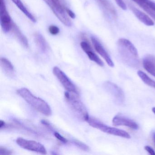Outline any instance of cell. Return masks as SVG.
Masks as SVG:
<instances>
[{"instance_id": "cell-1", "label": "cell", "mask_w": 155, "mask_h": 155, "mask_svg": "<svg viewBox=\"0 0 155 155\" xmlns=\"http://www.w3.org/2000/svg\"><path fill=\"white\" fill-rule=\"evenodd\" d=\"M17 93L38 112L46 116H50L52 114V110L49 104L42 99L33 95L28 88L19 89Z\"/></svg>"}, {"instance_id": "cell-2", "label": "cell", "mask_w": 155, "mask_h": 155, "mask_svg": "<svg viewBox=\"0 0 155 155\" xmlns=\"http://www.w3.org/2000/svg\"><path fill=\"white\" fill-rule=\"evenodd\" d=\"M64 95L67 102L72 110L87 121L89 118V116L86 107L79 99L78 94L66 91Z\"/></svg>"}, {"instance_id": "cell-3", "label": "cell", "mask_w": 155, "mask_h": 155, "mask_svg": "<svg viewBox=\"0 0 155 155\" xmlns=\"http://www.w3.org/2000/svg\"><path fill=\"white\" fill-rule=\"evenodd\" d=\"M87 122L91 127L97 129L107 134H110L113 136H117L125 138H130V136L127 131L122 130L113 127L107 126L101 121L96 119L89 117Z\"/></svg>"}, {"instance_id": "cell-4", "label": "cell", "mask_w": 155, "mask_h": 155, "mask_svg": "<svg viewBox=\"0 0 155 155\" xmlns=\"http://www.w3.org/2000/svg\"><path fill=\"white\" fill-rule=\"evenodd\" d=\"M53 12L60 21L67 27H71V21L67 15V12L61 3L60 0H43Z\"/></svg>"}, {"instance_id": "cell-5", "label": "cell", "mask_w": 155, "mask_h": 155, "mask_svg": "<svg viewBox=\"0 0 155 155\" xmlns=\"http://www.w3.org/2000/svg\"><path fill=\"white\" fill-rule=\"evenodd\" d=\"M16 143L21 147L24 149L34 151L43 155L47 154V150L45 147L38 141L29 140L23 138L19 137L16 140Z\"/></svg>"}, {"instance_id": "cell-6", "label": "cell", "mask_w": 155, "mask_h": 155, "mask_svg": "<svg viewBox=\"0 0 155 155\" xmlns=\"http://www.w3.org/2000/svg\"><path fill=\"white\" fill-rule=\"evenodd\" d=\"M52 72L67 91L79 95L78 91L76 86L58 67H54Z\"/></svg>"}, {"instance_id": "cell-7", "label": "cell", "mask_w": 155, "mask_h": 155, "mask_svg": "<svg viewBox=\"0 0 155 155\" xmlns=\"http://www.w3.org/2000/svg\"><path fill=\"white\" fill-rule=\"evenodd\" d=\"M104 87L113 97L115 102L118 105H122L125 102V96L121 88L113 82L107 81L104 83Z\"/></svg>"}, {"instance_id": "cell-8", "label": "cell", "mask_w": 155, "mask_h": 155, "mask_svg": "<svg viewBox=\"0 0 155 155\" xmlns=\"http://www.w3.org/2000/svg\"><path fill=\"white\" fill-rule=\"evenodd\" d=\"M0 23L2 29L5 33L11 30L13 22L6 8L4 0L0 1Z\"/></svg>"}, {"instance_id": "cell-9", "label": "cell", "mask_w": 155, "mask_h": 155, "mask_svg": "<svg viewBox=\"0 0 155 155\" xmlns=\"http://www.w3.org/2000/svg\"><path fill=\"white\" fill-rule=\"evenodd\" d=\"M91 39L93 46L97 52L105 60L109 66L112 68L114 67V64L112 59L101 43L95 37H91Z\"/></svg>"}, {"instance_id": "cell-10", "label": "cell", "mask_w": 155, "mask_h": 155, "mask_svg": "<svg viewBox=\"0 0 155 155\" xmlns=\"http://www.w3.org/2000/svg\"><path fill=\"white\" fill-rule=\"evenodd\" d=\"M112 124L114 126H125L133 130H137L139 128L138 125L134 120L120 115L114 117L112 119Z\"/></svg>"}, {"instance_id": "cell-11", "label": "cell", "mask_w": 155, "mask_h": 155, "mask_svg": "<svg viewBox=\"0 0 155 155\" xmlns=\"http://www.w3.org/2000/svg\"><path fill=\"white\" fill-rule=\"evenodd\" d=\"M81 47L83 51L87 54L89 58L97 63L100 67H103L104 63L101 59L99 58L98 56L93 51L90 44L86 41H82L81 43Z\"/></svg>"}, {"instance_id": "cell-12", "label": "cell", "mask_w": 155, "mask_h": 155, "mask_svg": "<svg viewBox=\"0 0 155 155\" xmlns=\"http://www.w3.org/2000/svg\"><path fill=\"white\" fill-rule=\"evenodd\" d=\"M143 66L148 73L155 77V56L147 55L143 59Z\"/></svg>"}, {"instance_id": "cell-13", "label": "cell", "mask_w": 155, "mask_h": 155, "mask_svg": "<svg viewBox=\"0 0 155 155\" xmlns=\"http://www.w3.org/2000/svg\"><path fill=\"white\" fill-rule=\"evenodd\" d=\"M0 63L2 70L5 75L10 78L14 77L15 75L14 66L8 59L2 58L0 60Z\"/></svg>"}, {"instance_id": "cell-14", "label": "cell", "mask_w": 155, "mask_h": 155, "mask_svg": "<svg viewBox=\"0 0 155 155\" xmlns=\"http://www.w3.org/2000/svg\"><path fill=\"white\" fill-rule=\"evenodd\" d=\"M132 12L139 20L147 26H152L154 25V21L147 14L135 8H132Z\"/></svg>"}, {"instance_id": "cell-15", "label": "cell", "mask_w": 155, "mask_h": 155, "mask_svg": "<svg viewBox=\"0 0 155 155\" xmlns=\"http://www.w3.org/2000/svg\"><path fill=\"white\" fill-rule=\"evenodd\" d=\"M13 33L16 38L18 39L21 44L26 48H28L29 44L27 38L23 35V33L18 28V26L13 23L12 29Z\"/></svg>"}, {"instance_id": "cell-16", "label": "cell", "mask_w": 155, "mask_h": 155, "mask_svg": "<svg viewBox=\"0 0 155 155\" xmlns=\"http://www.w3.org/2000/svg\"><path fill=\"white\" fill-rule=\"evenodd\" d=\"M15 4L16 6L27 16L28 18L29 19L33 22H36V19L31 13L27 9L24 4L21 2V0H11Z\"/></svg>"}, {"instance_id": "cell-17", "label": "cell", "mask_w": 155, "mask_h": 155, "mask_svg": "<svg viewBox=\"0 0 155 155\" xmlns=\"http://www.w3.org/2000/svg\"><path fill=\"white\" fill-rule=\"evenodd\" d=\"M34 40L37 46L42 51H46L48 48V45L45 38L41 34L36 33L34 35Z\"/></svg>"}, {"instance_id": "cell-18", "label": "cell", "mask_w": 155, "mask_h": 155, "mask_svg": "<svg viewBox=\"0 0 155 155\" xmlns=\"http://www.w3.org/2000/svg\"><path fill=\"white\" fill-rule=\"evenodd\" d=\"M137 74L138 76L146 85L155 89V81L149 78L145 72L141 71H138Z\"/></svg>"}, {"instance_id": "cell-19", "label": "cell", "mask_w": 155, "mask_h": 155, "mask_svg": "<svg viewBox=\"0 0 155 155\" xmlns=\"http://www.w3.org/2000/svg\"><path fill=\"white\" fill-rule=\"evenodd\" d=\"M101 5L113 16L117 15V12L113 5L108 0H98Z\"/></svg>"}, {"instance_id": "cell-20", "label": "cell", "mask_w": 155, "mask_h": 155, "mask_svg": "<svg viewBox=\"0 0 155 155\" xmlns=\"http://www.w3.org/2000/svg\"><path fill=\"white\" fill-rule=\"evenodd\" d=\"M73 141L75 145L82 150L86 151H89L90 150L89 147L83 142L78 140H73Z\"/></svg>"}, {"instance_id": "cell-21", "label": "cell", "mask_w": 155, "mask_h": 155, "mask_svg": "<svg viewBox=\"0 0 155 155\" xmlns=\"http://www.w3.org/2000/svg\"><path fill=\"white\" fill-rule=\"evenodd\" d=\"M49 31L51 34L53 35H56L58 34L60 32L59 28L57 26L51 25L49 28Z\"/></svg>"}, {"instance_id": "cell-22", "label": "cell", "mask_w": 155, "mask_h": 155, "mask_svg": "<svg viewBox=\"0 0 155 155\" xmlns=\"http://www.w3.org/2000/svg\"><path fill=\"white\" fill-rule=\"evenodd\" d=\"M54 136H55V137L59 141H60L61 142H62L63 143H67L68 142V140H67V138L64 137L63 136H62V135H61L59 133H58V132H55L54 133Z\"/></svg>"}, {"instance_id": "cell-23", "label": "cell", "mask_w": 155, "mask_h": 155, "mask_svg": "<svg viewBox=\"0 0 155 155\" xmlns=\"http://www.w3.org/2000/svg\"><path fill=\"white\" fill-rule=\"evenodd\" d=\"M12 154V151L5 147H0V155H10Z\"/></svg>"}, {"instance_id": "cell-24", "label": "cell", "mask_w": 155, "mask_h": 155, "mask_svg": "<svg viewBox=\"0 0 155 155\" xmlns=\"http://www.w3.org/2000/svg\"><path fill=\"white\" fill-rule=\"evenodd\" d=\"M117 5L123 10L127 9V7L123 0H115Z\"/></svg>"}, {"instance_id": "cell-25", "label": "cell", "mask_w": 155, "mask_h": 155, "mask_svg": "<svg viewBox=\"0 0 155 155\" xmlns=\"http://www.w3.org/2000/svg\"><path fill=\"white\" fill-rule=\"evenodd\" d=\"M144 149H145V150H146L148 153H149L150 155H155V150H153V149L152 148V147H150V146H145V147H144Z\"/></svg>"}, {"instance_id": "cell-26", "label": "cell", "mask_w": 155, "mask_h": 155, "mask_svg": "<svg viewBox=\"0 0 155 155\" xmlns=\"http://www.w3.org/2000/svg\"><path fill=\"white\" fill-rule=\"evenodd\" d=\"M66 12L67 14L69 16V17L72 19H75L76 18V15L75 13L69 9H66Z\"/></svg>"}, {"instance_id": "cell-27", "label": "cell", "mask_w": 155, "mask_h": 155, "mask_svg": "<svg viewBox=\"0 0 155 155\" xmlns=\"http://www.w3.org/2000/svg\"><path fill=\"white\" fill-rule=\"evenodd\" d=\"M0 122H1V124H0V129H1L2 130V129L5 128V127H7L6 122L4 120H1Z\"/></svg>"}, {"instance_id": "cell-28", "label": "cell", "mask_w": 155, "mask_h": 155, "mask_svg": "<svg viewBox=\"0 0 155 155\" xmlns=\"http://www.w3.org/2000/svg\"><path fill=\"white\" fill-rule=\"evenodd\" d=\"M152 140L154 142V145H155V132H153L152 134Z\"/></svg>"}, {"instance_id": "cell-29", "label": "cell", "mask_w": 155, "mask_h": 155, "mask_svg": "<svg viewBox=\"0 0 155 155\" xmlns=\"http://www.w3.org/2000/svg\"><path fill=\"white\" fill-rule=\"evenodd\" d=\"M152 111L155 115V107H154L152 108Z\"/></svg>"}]
</instances>
